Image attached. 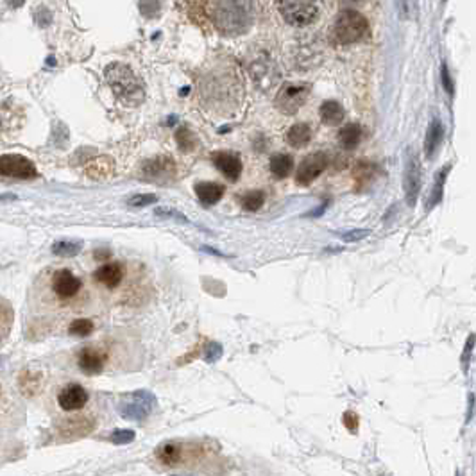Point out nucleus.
I'll list each match as a JSON object with an SVG mask.
<instances>
[{"label": "nucleus", "instance_id": "obj_27", "mask_svg": "<svg viewBox=\"0 0 476 476\" xmlns=\"http://www.w3.org/2000/svg\"><path fill=\"white\" fill-rule=\"evenodd\" d=\"M52 253H54L56 256L70 258L81 253V245L75 244V242H56V244L52 245Z\"/></svg>", "mask_w": 476, "mask_h": 476}, {"label": "nucleus", "instance_id": "obj_6", "mask_svg": "<svg viewBox=\"0 0 476 476\" xmlns=\"http://www.w3.org/2000/svg\"><path fill=\"white\" fill-rule=\"evenodd\" d=\"M312 93L310 83H285L276 95V108L285 115H295Z\"/></svg>", "mask_w": 476, "mask_h": 476}, {"label": "nucleus", "instance_id": "obj_12", "mask_svg": "<svg viewBox=\"0 0 476 476\" xmlns=\"http://www.w3.org/2000/svg\"><path fill=\"white\" fill-rule=\"evenodd\" d=\"M88 403V390L81 387L79 383H72V385L63 387L61 392L58 394V405L67 412H74V410L83 408Z\"/></svg>", "mask_w": 476, "mask_h": 476}, {"label": "nucleus", "instance_id": "obj_16", "mask_svg": "<svg viewBox=\"0 0 476 476\" xmlns=\"http://www.w3.org/2000/svg\"><path fill=\"white\" fill-rule=\"evenodd\" d=\"M104 362H106V355L100 353L99 349H93V348L83 349V351L79 353V358H77V364H79V367H81V371L90 374V376L99 374L100 371H102Z\"/></svg>", "mask_w": 476, "mask_h": 476}, {"label": "nucleus", "instance_id": "obj_30", "mask_svg": "<svg viewBox=\"0 0 476 476\" xmlns=\"http://www.w3.org/2000/svg\"><path fill=\"white\" fill-rule=\"evenodd\" d=\"M222 353L224 349L219 342H210L206 346V349H204V360L208 364H215V362H219L222 358Z\"/></svg>", "mask_w": 476, "mask_h": 476}, {"label": "nucleus", "instance_id": "obj_25", "mask_svg": "<svg viewBox=\"0 0 476 476\" xmlns=\"http://www.w3.org/2000/svg\"><path fill=\"white\" fill-rule=\"evenodd\" d=\"M176 141H178L179 149H181L183 153H190V151L195 149V145H197V138H195V135L192 133L188 128L178 129V133H176Z\"/></svg>", "mask_w": 476, "mask_h": 476}, {"label": "nucleus", "instance_id": "obj_21", "mask_svg": "<svg viewBox=\"0 0 476 476\" xmlns=\"http://www.w3.org/2000/svg\"><path fill=\"white\" fill-rule=\"evenodd\" d=\"M450 170H452V165H446L437 172V176H435L433 188H431L430 195H428V201H427V211L433 210V208L443 201L444 185H446V178H447V174H450Z\"/></svg>", "mask_w": 476, "mask_h": 476}, {"label": "nucleus", "instance_id": "obj_41", "mask_svg": "<svg viewBox=\"0 0 476 476\" xmlns=\"http://www.w3.org/2000/svg\"><path fill=\"white\" fill-rule=\"evenodd\" d=\"M444 2H447V0H444Z\"/></svg>", "mask_w": 476, "mask_h": 476}, {"label": "nucleus", "instance_id": "obj_13", "mask_svg": "<svg viewBox=\"0 0 476 476\" xmlns=\"http://www.w3.org/2000/svg\"><path fill=\"white\" fill-rule=\"evenodd\" d=\"M211 160L215 163L217 169L231 181H236L242 174V160L238 154L233 151H219V153L211 154Z\"/></svg>", "mask_w": 476, "mask_h": 476}, {"label": "nucleus", "instance_id": "obj_24", "mask_svg": "<svg viewBox=\"0 0 476 476\" xmlns=\"http://www.w3.org/2000/svg\"><path fill=\"white\" fill-rule=\"evenodd\" d=\"M158 459L162 460L163 464H176L181 459V447L176 443H165L158 447Z\"/></svg>", "mask_w": 476, "mask_h": 476}, {"label": "nucleus", "instance_id": "obj_18", "mask_svg": "<svg viewBox=\"0 0 476 476\" xmlns=\"http://www.w3.org/2000/svg\"><path fill=\"white\" fill-rule=\"evenodd\" d=\"M195 195L203 206H213L219 203L224 195V187L220 183L213 181H203L195 185Z\"/></svg>", "mask_w": 476, "mask_h": 476}, {"label": "nucleus", "instance_id": "obj_5", "mask_svg": "<svg viewBox=\"0 0 476 476\" xmlns=\"http://www.w3.org/2000/svg\"><path fill=\"white\" fill-rule=\"evenodd\" d=\"M156 403V396L151 390L141 389L122 396L116 410L122 417L129 419V421H144V419L149 417Z\"/></svg>", "mask_w": 476, "mask_h": 476}, {"label": "nucleus", "instance_id": "obj_37", "mask_svg": "<svg viewBox=\"0 0 476 476\" xmlns=\"http://www.w3.org/2000/svg\"><path fill=\"white\" fill-rule=\"evenodd\" d=\"M13 319V310H9L8 302L4 301V305H2V333H4V337L8 335V323Z\"/></svg>", "mask_w": 476, "mask_h": 476}, {"label": "nucleus", "instance_id": "obj_33", "mask_svg": "<svg viewBox=\"0 0 476 476\" xmlns=\"http://www.w3.org/2000/svg\"><path fill=\"white\" fill-rule=\"evenodd\" d=\"M156 201H158V197L154 194H140V195H133V197L129 199V204H131V206L141 208V206H149V204H154Z\"/></svg>", "mask_w": 476, "mask_h": 476}, {"label": "nucleus", "instance_id": "obj_1", "mask_svg": "<svg viewBox=\"0 0 476 476\" xmlns=\"http://www.w3.org/2000/svg\"><path fill=\"white\" fill-rule=\"evenodd\" d=\"M211 20L213 27L224 36H240L253 27L256 4L253 0H215Z\"/></svg>", "mask_w": 476, "mask_h": 476}, {"label": "nucleus", "instance_id": "obj_22", "mask_svg": "<svg viewBox=\"0 0 476 476\" xmlns=\"http://www.w3.org/2000/svg\"><path fill=\"white\" fill-rule=\"evenodd\" d=\"M294 169V158L290 154L277 153L274 156H270L269 162V170L276 176L277 179H283L290 174V170Z\"/></svg>", "mask_w": 476, "mask_h": 476}, {"label": "nucleus", "instance_id": "obj_4", "mask_svg": "<svg viewBox=\"0 0 476 476\" xmlns=\"http://www.w3.org/2000/svg\"><path fill=\"white\" fill-rule=\"evenodd\" d=\"M277 11L286 24L307 27L321 15V0H277Z\"/></svg>", "mask_w": 476, "mask_h": 476}, {"label": "nucleus", "instance_id": "obj_39", "mask_svg": "<svg viewBox=\"0 0 476 476\" xmlns=\"http://www.w3.org/2000/svg\"><path fill=\"white\" fill-rule=\"evenodd\" d=\"M156 215H160V217H176L178 220H181V222H187V217H183V215H179L178 211H174V210H156Z\"/></svg>", "mask_w": 476, "mask_h": 476}, {"label": "nucleus", "instance_id": "obj_14", "mask_svg": "<svg viewBox=\"0 0 476 476\" xmlns=\"http://www.w3.org/2000/svg\"><path fill=\"white\" fill-rule=\"evenodd\" d=\"M141 174L153 179H167L176 174V163L169 156H156L141 167Z\"/></svg>", "mask_w": 476, "mask_h": 476}, {"label": "nucleus", "instance_id": "obj_15", "mask_svg": "<svg viewBox=\"0 0 476 476\" xmlns=\"http://www.w3.org/2000/svg\"><path fill=\"white\" fill-rule=\"evenodd\" d=\"M444 135H446L444 124L439 118H433V121L430 122V125H428L427 137H424V156H427L428 160L435 158V154L439 153V149L443 147Z\"/></svg>", "mask_w": 476, "mask_h": 476}, {"label": "nucleus", "instance_id": "obj_11", "mask_svg": "<svg viewBox=\"0 0 476 476\" xmlns=\"http://www.w3.org/2000/svg\"><path fill=\"white\" fill-rule=\"evenodd\" d=\"M52 290L61 299L74 298L79 290H81V279L72 270L59 269L52 276Z\"/></svg>", "mask_w": 476, "mask_h": 476}, {"label": "nucleus", "instance_id": "obj_9", "mask_svg": "<svg viewBox=\"0 0 476 476\" xmlns=\"http://www.w3.org/2000/svg\"><path fill=\"white\" fill-rule=\"evenodd\" d=\"M0 170L6 178L34 179L38 176L34 163L20 154H4L0 158Z\"/></svg>", "mask_w": 476, "mask_h": 476}, {"label": "nucleus", "instance_id": "obj_7", "mask_svg": "<svg viewBox=\"0 0 476 476\" xmlns=\"http://www.w3.org/2000/svg\"><path fill=\"white\" fill-rule=\"evenodd\" d=\"M403 190H405V199L408 206H415L421 192V163H419L417 154L412 149L406 151L405 172H403Z\"/></svg>", "mask_w": 476, "mask_h": 476}, {"label": "nucleus", "instance_id": "obj_28", "mask_svg": "<svg viewBox=\"0 0 476 476\" xmlns=\"http://www.w3.org/2000/svg\"><path fill=\"white\" fill-rule=\"evenodd\" d=\"M93 323L90 319H75L74 323L68 326V333L75 337H88L93 333Z\"/></svg>", "mask_w": 476, "mask_h": 476}, {"label": "nucleus", "instance_id": "obj_17", "mask_svg": "<svg viewBox=\"0 0 476 476\" xmlns=\"http://www.w3.org/2000/svg\"><path fill=\"white\" fill-rule=\"evenodd\" d=\"M93 279L108 289H115L124 279V270H122L121 263H106L93 272Z\"/></svg>", "mask_w": 476, "mask_h": 476}, {"label": "nucleus", "instance_id": "obj_38", "mask_svg": "<svg viewBox=\"0 0 476 476\" xmlns=\"http://www.w3.org/2000/svg\"><path fill=\"white\" fill-rule=\"evenodd\" d=\"M344 424L349 428V430H356V427H358V417H356L353 412H346L344 414Z\"/></svg>", "mask_w": 476, "mask_h": 476}, {"label": "nucleus", "instance_id": "obj_23", "mask_svg": "<svg viewBox=\"0 0 476 476\" xmlns=\"http://www.w3.org/2000/svg\"><path fill=\"white\" fill-rule=\"evenodd\" d=\"M362 140V128L358 124H346L339 131V141L344 149H355Z\"/></svg>", "mask_w": 476, "mask_h": 476}, {"label": "nucleus", "instance_id": "obj_20", "mask_svg": "<svg viewBox=\"0 0 476 476\" xmlns=\"http://www.w3.org/2000/svg\"><path fill=\"white\" fill-rule=\"evenodd\" d=\"M321 121L326 125H340L346 116L342 104L337 102V100H326V102L321 104Z\"/></svg>", "mask_w": 476, "mask_h": 476}, {"label": "nucleus", "instance_id": "obj_26", "mask_svg": "<svg viewBox=\"0 0 476 476\" xmlns=\"http://www.w3.org/2000/svg\"><path fill=\"white\" fill-rule=\"evenodd\" d=\"M263 203H266V194L261 190H251L242 197V206L247 211L260 210Z\"/></svg>", "mask_w": 476, "mask_h": 476}, {"label": "nucleus", "instance_id": "obj_8", "mask_svg": "<svg viewBox=\"0 0 476 476\" xmlns=\"http://www.w3.org/2000/svg\"><path fill=\"white\" fill-rule=\"evenodd\" d=\"M249 72L253 75L254 83L260 88H263V90L272 88L277 83V79H279V70L270 59V56L266 54V52L254 54V58L249 61Z\"/></svg>", "mask_w": 476, "mask_h": 476}, {"label": "nucleus", "instance_id": "obj_32", "mask_svg": "<svg viewBox=\"0 0 476 476\" xmlns=\"http://www.w3.org/2000/svg\"><path fill=\"white\" fill-rule=\"evenodd\" d=\"M140 11L144 13L147 18L158 17V13H160V2H158V0H140Z\"/></svg>", "mask_w": 476, "mask_h": 476}, {"label": "nucleus", "instance_id": "obj_34", "mask_svg": "<svg viewBox=\"0 0 476 476\" xmlns=\"http://www.w3.org/2000/svg\"><path fill=\"white\" fill-rule=\"evenodd\" d=\"M440 79H443V86H444V90H446L447 95L453 97V93H455V86H453V79H452V75H450V70H447L446 63H444L443 68H440Z\"/></svg>", "mask_w": 476, "mask_h": 476}, {"label": "nucleus", "instance_id": "obj_31", "mask_svg": "<svg viewBox=\"0 0 476 476\" xmlns=\"http://www.w3.org/2000/svg\"><path fill=\"white\" fill-rule=\"evenodd\" d=\"M396 6H398L399 17L405 18V20L414 17L415 8H417V6H415V0H396Z\"/></svg>", "mask_w": 476, "mask_h": 476}, {"label": "nucleus", "instance_id": "obj_36", "mask_svg": "<svg viewBox=\"0 0 476 476\" xmlns=\"http://www.w3.org/2000/svg\"><path fill=\"white\" fill-rule=\"evenodd\" d=\"M476 337L471 335L468 339V342H466V349H464V355H462V358H460V362H462V365H464V371H468V365H469V358H471V351H473V344H475Z\"/></svg>", "mask_w": 476, "mask_h": 476}, {"label": "nucleus", "instance_id": "obj_35", "mask_svg": "<svg viewBox=\"0 0 476 476\" xmlns=\"http://www.w3.org/2000/svg\"><path fill=\"white\" fill-rule=\"evenodd\" d=\"M367 235H369V229H353V231L344 233L342 240L344 242H360V240H364Z\"/></svg>", "mask_w": 476, "mask_h": 476}, {"label": "nucleus", "instance_id": "obj_29", "mask_svg": "<svg viewBox=\"0 0 476 476\" xmlns=\"http://www.w3.org/2000/svg\"><path fill=\"white\" fill-rule=\"evenodd\" d=\"M135 437H137V433H135L133 430H115V431H112V435H109V440H112L113 444L124 446V444L133 443Z\"/></svg>", "mask_w": 476, "mask_h": 476}, {"label": "nucleus", "instance_id": "obj_3", "mask_svg": "<svg viewBox=\"0 0 476 476\" xmlns=\"http://www.w3.org/2000/svg\"><path fill=\"white\" fill-rule=\"evenodd\" d=\"M367 34V18L355 9H344L337 17L335 25H333V38H335L337 43H342V45L362 42Z\"/></svg>", "mask_w": 476, "mask_h": 476}, {"label": "nucleus", "instance_id": "obj_2", "mask_svg": "<svg viewBox=\"0 0 476 476\" xmlns=\"http://www.w3.org/2000/svg\"><path fill=\"white\" fill-rule=\"evenodd\" d=\"M106 81L116 95V99L125 106H138L144 102V86L135 72L124 63H112L106 67Z\"/></svg>", "mask_w": 476, "mask_h": 476}, {"label": "nucleus", "instance_id": "obj_19", "mask_svg": "<svg viewBox=\"0 0 476 476\" xmlns=\"http://www.w3.org/2000/svg\"><path fill=\"white\" fill-rule=\"evenodd\" d=\"M312 140V128L305 122H299V124H294L292 128L289 129L286 133V141H289L290 147L294 149H302L307 147Z\"/></svg>", "mask_w": 476, "mask_h": 476}, {"label": "nucleus", "instance_id": "obj_10", "mask_svg": "<svg viewBox=\"0 0 476 476\" xmlns=\"http://www.w3.org/2000/svg\"><path fill=\"white\" fill-rule=\"evenodd\" d=\"M328 167V154L326 153H315L308 154L301 163H299L298 174H295V181L298 185L307 187L312 181L319 178Z\"/></svg>", "mask_w": 476, "mask_h": 476}, {"label": "nucleus", "instance_id": "obj_40", "mask_svg": "<svg viewBox=\"0 0 476 476\" xmlns=\"http://www.w3.org/2000/svg\"><path fill=\"white\" fill-rule=\"evenodd\" d=\"M6 2H8L9 8H13V9L20 8V6L24 4V0H6Z\"/></svg>", "mask_w": 476, "mask_h": 476}]
</instances>
